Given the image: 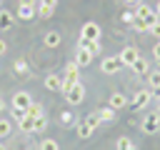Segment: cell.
Here are the masks:
<instances>
[{
    "label": "cell",
    "instance_id": "3",
    "mask_svg": "<svg viewBox=\"0 0 160 150\" xmlns=\"http://www.w3.org/2000/svg\"><path fill=\"white\" fill-rule=\"evenodd\" d=\"M120 68H122V62H120V55L105 58V60L100 62V70H102V75H115V72H118Z\"/></svg>",
    "mask_w": 160,
    "mask_h": 150
},
{
    "label": "cell",
    "instance_id": "34",
    "mask_svg": "<svg viewBox=\"0 0 160 150\" xmlns=\"http://www.w3.org/2000/svg\"><path fill=\"white\" fill-rule=\"evenodd\" d=\"M152 55H155V58H158V60H160V42H158V45H155V48H152Z\"/></svg>",
    "mask_w": 160,
    "mask_h": 150
},
{
    "label": "cell",
    "instance_id": "2",
    "mask_svg": "<svg viewBox=\"0 0 160 150\" xmlns=\"http://www.w3.org/2000/svg\"><path fill=\"white\" fill-rule=\"evenodd\" d=\"M62 95H65V100H68L70 105H80V102L85 100V88H82V82H75V85L68 88Z\"/></svg>",
    "mask_w": 160,
    "mask_h": 150
},
{
    "label": "cell",
    "instance_id": "1",
    "mask_svg": "<svg viewBox=\"0 0 160 150\" xmlns=\"http://www.w3.org/2000/svg\"><path fill=\"white\" fill-rule=\"evenodd\" d=\"M135 18L140 20V22H145V28H150V25H155L160 18H158V12L152 10V8H148V5H138V10H135Z\"/></svg>",
    "mask_w": 160,
    "mask_h": 150
},
{
    "label": "cell",
    "instance_id": "18",
    "mask_svg": "<svg viewBox=\"0 0 160 150\" xmlns=\"http://www.w3.org/2000/svg\"><path fill=\"white\" fill-rule=\"evenodd\" d=\"M130 68H132V72H138V75H142V72H148V60H142V58H138V60H135V62H132Z\"/></svg>",
    "mask_w": 160,
    "mask_h": 150
},
{
    "label": "cell",
    "instance_id": "8",
    "mask_svg": "<svg viewBox=\"0 0 160 150\" xmlns=\"http://www.w3.org/2000/svg\"><path fill=\"white\" fill-rule=\"evenodd\" d=\"M78 48H80V50H88L90 55H98V52H100V40H88V38H80V40H78Z\"/></svg>",
    "mask_w": 160,
    "mask_h": 150
},
{
    "label": "cell",
    "instance_id": "22",
    "mask_svg": "<svg viewBox=\"0 0 160 150\" xmlns=\"http://www.w3.org/2000/svg\"><path fill=\"white\" fill-rule=\"evenodd\" d=\"M25 115H30V118H40V115H42V108H40L38 102H32V105L25 110Z\"/></svg>",
    "mask_w": 160,
    "mask_h": 150
},
{
    "label": "cell",
    "instance_id": "14",
    "mask_svg": "<svg viewBox=\"0 0 160 150\" xmlns=\"http://www.w3.org/2000/svg\"><path fill=\"white\" fill-rule=\"evenodd\" d=\"M128 102H130V100H128L122 92H112V95H110V108H112V110H120V108H125Z\"/></svg>",
    "mask_w": 160,
    "mask_h": 150
},
{
    "label": "cell",
    "instance_id": "12",
    "mask_svg": "<svg viewBox=\"0 0 160 150\" xmlns=\"http://www.w3.org/2000/svg\"><path fill=\"white\" fill-rule=\"evenodd\" d=\"M48 48H58L60 42H62V35L58 32V30H50V32H45V40H42Z\"/></svg>",
    "mask_w": 160,
    "mask_h": 150
},
{
    "label": "cell",
    "instance_id": "39",
    "mask_svg": "<svg viewBox=\"0 0 160 150\" xmlns=\"http://www.w3.org/2000/svg\"><path fill=\"white\" fill-rule=\"evenodd\" d=\"M0 150H5V145H0Z\"/></svg>",
    "mask_w": 160,
    "mask_h": 150
},
{
    "label": "cell",
    "instance_id": "35",
    "mask_svg": "<svg viewBox=\"0 0 160 150\" xmlns=\"http://www.w3.org/2000/svg\"><path fill=\"white\" fill-rule=\"evenodd\" d=\"M5 50H8V45H5V40H0V55H2Z\"/></svg>",
    "mask_w": 160,
    "mask_h": 150
},
{
    "label": "cell",
    "instance_id": "36",
    "mask_svg": "<svg viewBox=\"0 0 160 150\" xmlns=\"http://www.w3.org/2000/svg\"><path fill=\"white\" fill-rule=\"evenodd\" d=\"M2 110H5V100L0 98V112H2Z\"/></svg>",
    "mask_w": 160,
    "mask_h": 150
},
{
    "label": "cell",
    "instance_id": "15",
    "mask_svg": "<svg viewBox=\"0 0 160 150\" xmlns=\"http://www.w3.org/2000/svg\"><path fill=\"white\" fill-rule=\"evenodd\" d=\"M12 20H15V15L0 8V30H8V28H12Z\"/></svg>",
    "mask_w": 160,
    "mask_h": 150
},
{
    "label": "cell",
    "instance_id": "6",
    "mask_svg": "<svg viewBox=\"0 0 160 150\" xmlns=\"http://www.w3.org/2000/svg\"><path fill=\"white\" fill-rule=\"evenodd\" d=\"M55 5H58V0H38V15L40 18H52V12H55Z\"/></svg>",
    "mask_w": 160,
    "mask_h": 150
},
{
    "label": "cell",
    "instance_id": "16",
    "mask_svg": "<svg viewBox=\"0 0 160 150\" xmlns=\"http://www.w3.org/2000/svg\"><path fill=\"white\" fill-rule=\"evenodd\" d=\"M92 58H95V55H90L88 50H80V48H78V58H75V62H78L80 68H85V65L92 62Z\"/></svg>",
    "mask_w": 160,
    "mask_h": 150
},
{
    "label": "cell",
    "instance_id": "5",
    "mask_svg": "<svg viewBox=\"0 0 160 150\" xmlns=\"http://www.w3.org/2000/svg\"><path fill=\"white\" fill-rule=\"evenodd\" d=\"M80 38H88V40H100V25L98 22H85L82 30H80Z\"/></svg>",
    "mask_w": 160,
    "mask_h": 150
},
{
    "label": "cell",
    "instance_id": "17",
    "mask_svg": "<svg viewBox=\"0 0 160 150\" xmlns=\"http://www.w3.org/2000/svg\"><path fill=\"white\" fill-rule=\"evenodd\" d=\"M18 125H20V130H22V132H35V130H32V125H35V118H30V115H25V118H22Z\"/></svg>",
    "mask_w": 160,
    "mask_h": 150
},
{
    "label": "cell",
    "instance_id": "30",
    "mask_svg": "<svg viewBox=\"0 0 160 150\" xmlns=\"http://www.w3.org/2000/svg\"><path fill=\"white\" fill-rule=\"evenodd\" d=\"M122 20L132 25V20H135V12H130V10H125V12H122Z\"/></svg>",
    "mask_w": 160,
    "mask_h": 150
},
{
    "label": "cell",
    "instance_id": "13",
    "mask_svg": "<svg viewBox=\"0 0 160 150\" xmlns=\"http://www.w3.org/2000/svg\"><path fill=\"white\" fill-rule=\"evenodd\" d=\"M45 88L48 90H62V75H55V72L48 75L45 78Z\"/></svg>",
    "mask_w": 160,
    "mask_h": 150
},
{
    "label": "cell",
    "instance_id": "19",
    "mask_svg": "<svg viewBox=\"0 0 160 150\" xmlns=\"http://www.w3.org/2000/svg\"><path fill=\"white\" fill-rule=\"evenodd\" d=\"M78 135L85 140V138H90V135H92V128H90L85 120H80V122H78Z\"/></svg>",
    "mask_w": 160,
    "mask_h": 150
},
{
    "label": "cell",
    "instance_id": "28",
    "mask_svg": "<svg viewBox=\"0 0 160 150\" xmlns=\"http://www.w3.org/2000/svg\"><path fill=\"white\" fill-rule=\"evenodd\" d=\"M60 120H62V125H70V122H72V112H70V110L60 112Z\"/></svg>",
    "mask_w": 160,
    "mask_h": 150
},
{
    "label": "cell",
    "instance_id": "26",
    "mask_svg": "<svg viewBox=\"0 0 160 150\" xmlns=\"http://www.w3.org/2000/svg\"><path fill=\"white\" fill-rule=\"evenodd\" d=\"M40 150H60V148H58V142H55V140H50V138H48V140H42V142H40Z\"/></svg>",
    "mask_w": 160,
    "mask_h": 150
},
{
    "label": "cell",
    "instance_id": "32",
    "mask_svg": "<svg viewBox=\"0 0 160 150\" xmlns=\"http://www.w3.org/2000/svg\"><path fill=\"white\" fill-rule=\"evenodd\" d=\"M128 145H130V140H128V138H120V140H118V150H125Z\"/></svg>",
    "mask_w": 160,
    "mask_h": 150
},
{
    "label": "cell",
    "instance_id": "33",
    "mask_svg": "<svg viewBox=\"0 0 160 150\" xmlns=\"http://www.w3.org/2000/svg\"><path fill=\"white\" fill-rule=\"evenodd\" d=\"M18 5H38V0H18Z\"/></svg>",
    "mask_w": 160,
    "mask_h": 150
},
{
    "label": "cell",
    "instance_id": "29",
    "mask_svg": "<svg viewBox=\"0 0 160 150\" xmlns=\"http://www.w3.org/2000/svg\"><path fill=\"white\" fill-rule=\"evenodd\" d=\"M148 32H150V35H155V38H160V20H158L155 25H150V28H148Z\"/></svg>",
    "mask_w": 160,
    "mask_h": 150
},
{
    "label": "cell",
    "instance_id": "11",
    "mask_svg": "<svg viewBox=\"0 0 160 150\" xmlns=\"http://www.w3.org/2000/svg\"><path fill=\"white\" fill-rule=\"evenodd\" d=\"M38 15V8L35 5H18V15L15 18H20V20H32Z\"/></svg>",
    "mask_w": 160,
    "mask_h": 150
},
{
    "label": "cell",
    "instance_id": "4",
    "mask_svg": "<svg viewBox=\"0 0 160 150\" xmlns=\"http://www.w3.org/2000/svg\"><path fill=\"white\" fill-rule=\"evenodd\" d=\"M140 130H142V132H148V135L158 132V130H160V112H152V115H148V118L142 120Z\"/></svg>",
    "mask_w": 160,
    "mask_h": 150
},
{
    "label": "cell",
    "instance_id": "37",
    "mask_svg": "<svg viewBox=\"0 0 160 150\" xmlns=\"http://www.w3.org/2000/svg\"><path fill=\"white\" fill-rule=\"evenodd\" d=\"M155 12H158V18H160V0H158V5H155Z\"/></svg>",
    "mask_w": 160,
    "mask_h": 150
},
{
    "label": "cell",
    "instance_id": "10",
    "mask_svg": "<svg viewBox=\"0 0 160 150\" xmlns=\"http://www.w3.org/2000/svg\"><path fill=\"white\" fill-rule=\"evenodd\" d=\"M148 102H150V92H148V90H140V92H135V95L130 98V105H132L135 110H138V108H145Z\"/></svg>",
    "mask_w": 160,
    "mask_h": 150
},
{
    "label": "cell",
    "instance_id": "9",
    "mask_svg": "<svg viewBox=\"0 0 160 150\" xmlns=\"http://www.w3.org/2000/svg\"><path fill=\"white\" fill-rule=\"evenodd\" d=\"M138 58H140V52H138V48H132V45H128V48L120 52V62H122V65H132Z\"/></svg>",
    "mask_w": 160,
    "mask_h": 150
},
{
    "label": "cell",
    "instance_id": "31",
    "mask_svg": "<svg viewBox=\"0 0 160 150\" xmlns=\"http://www.w3.org/2000/svg\"><path fill=\"white\" fill-rule=\"evenodd\" d=\"M12 118H15V122H20L25 118V110H12Z\"/></svg>",
    "mask_w": 160,
    "mask_h": 150
},
{
    "label": "cell",
    "instance_id": "38",
    "mask_svg": "<svg viewBox=\"0 0 160 150\" xmlns=\"http://www.w3.org/2000/svg\"><path fill=\"white\" fill-rule=\"evenodd\" d=\"M125 150H138V148H135V145H132V142H130V145H128V148H125Z\"/></svg>",
    "mask_w": 160,
    "mask_h": 150
},
{
    "label": "cell",
    "instance_id": "27",
    "mask_svg": "<svg viewBox=\"0 0 160 150\" xmlns=\"http://www.w3.org/2000/svg\"><path fill=\"white\" fill-rule=\"evenodd\" d=\"M32 130H35V132H42V130H45V118H42V115H40V118H35Z\"/></svg>",
    "mask_w": 160,
    "mask_h": 150
},
{
    "label": "cell",
    "instance_id": "25",
    "mask_svg": "<svg viewBox=\"0 0 160 150\" xmlns=\"http://www.w3.org/2000/svg\"><path fill=\"white\" fill-rule=\"evenodd\" d=\"M5 135H10V120L0 118V138H5Z\"/></svg>",
    "mask_w": 160,
    "mask_h": 150
},
{
    "label": "cell",
    "instance_id": "24",
    "mask_svg": "<svg viewBox=\"0 0 160 150\" xmlns=\"http://www.w3.org/2000/svg\"><path fill=\"white\" fill-rule=\"evenodd\" d=\"M148 82H150V88L160 90V70H158V72H152V75H148Z\"/></svg>",
    "mask_w": 160,
    "mask_h": 150
},
{
    "label": "cell",
    "instance_id": "7",
    "mask_svg": "<svg viewBox=\"0 0 160 150\" xmlns=\"http://www.w3.org/2000/svg\"><path fill=\"white\" fill-rule=\"evenodd\" d=\"M30 105H32V100H30L28 92H15L12 95V110H28Z\"/></svg>",
    "mask_w": 160,
    "mask_h": 150
},
{
    "label": "cell",
    "instance_id": "23",
    "mask_svg": "<svg viewBox=\"0 0 160 150\" xmlns=\"http://www.w3.org/2000/svg\"><path fill=\"white\" fill-rule=\"evenodd\" d=\"M98 112H100V120H112V118H115V110H112L110 105L102 108V110H98Z\"/></svg>",
    "mask_w": 160,
    "mask_h": 150
},
{
    "label": "cell",
    "instance_id": "21",
    "mask_svg": "<svg viewBox=\"0 0 160 150\" xmlns=\"http://www.w3.org/2000/svg\"><path fill=\"white\" fill-rule=\"evenodd\" d=\"M85 122H88V125H90V128L95 130V128H98V125L102 122V120H100V112H98V110H95V112H90V115L85 118Z\"/></svg>",
    "mask_w": 160,
    "mask_h": 150
},
{
    "label": "cell",
    "instance_id": "20",
    "mask_svg": "<svg viewBox=\"0 0 160 150\" xmlns=\"http://www.w3.org/2000/svg\"><path fill=\"white\" fill-rule=\"evenodd\" d=\"M12 70H15L18 75H28V62L20 58V60H15V62H12Z\"/></svg>",
    "mask_w": 160,
    "mask_h": 150
}]
</instances>
